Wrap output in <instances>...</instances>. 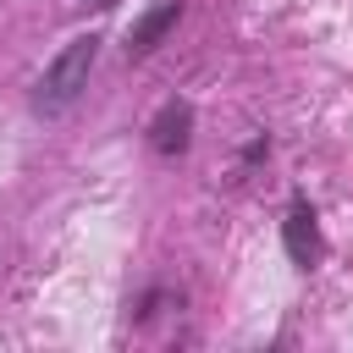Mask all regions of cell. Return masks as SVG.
Listing matches in <instances>:
<instances>
[{
    "instance_id": "obj_1",
    "label": "cell",
    "mask_w": 353,
    "mask_h": 353,
    "mask_svg": "<svg viewBox=\"0 0 353 353\" xmlns=\"http://www.w3.org/2000/svg\"><path fill=\"white\" fill-rule=\"evenodd\" d=\"M94 61H99V39H94V33L66 39V44L55 50V61H50V66L39 72V83H33V110H39V116H66V110L83 99Z\"/></svg>"
},
{
    "instance_id": "obj_2",
    "label": "cell",
    "mask_w": 353,
    "mask_h": 353,
    "mask_svg": "<svg viewBox=\"0 0 353 353\" xmlns=\"http://www.w3.org/2000/svg\"><path fill=\"white\" fill-rule=\"evenodd\" d=\"M281 248H287V259L298 265V270H314L320 265V254H325V237H320V215H314V204L298 193L292 204H287V215H281Z\"/></svg>"
},
{
    "instance_id": "obj_5",
    "label": "cell",
    "mask_w": 353,
    "mask_h": 353,
    "mask_svg": "<svg viewBox=\"0 0 353 353\" xmlns=\"http://www.w3.org/2000/svg\"><path fill=\"white\" fill-rule=\"evenodd\" d=\"M94 6H116V0H94Z\"/></svg>"
},
{
    "instance_id": "obj_4",
    "label": "cell",
    "mask_w": 353,
    "mask_h": 353,
    "mask_svg": "<svg viewBox=\"0 0 353 353\" xmlns=\"http://www.w3.org/2000/svg\"><path fill=\"white\" fill-rule=\"evenodd\" d=\"M176 22H182V0H160L154 11H143V17L132 22V33H127V61L154 55V50H160V39H165Z\"/></svg>"
},
{
    "instance_id": "obj_3",
    "label": "cell",
    "mask_w": 353,
    "mask_h": 353,
    "mask_svg": "<svg viewBox=\"0 0 353 353\" xmlns=\"http://www.w3.org/2000/svg\"><path fill=\"white\" fill-rule=\"evenodd\" d=\"M188 143H193V105L188 99H165L154 110V121H149V149L160 160H176V154H188Z\"/></svg>"
}]
</instances>
